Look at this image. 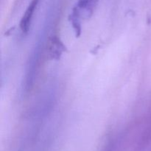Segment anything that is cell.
Listing matches in <instances>:
<instances>
[{
    "label": "cell",
    "mask_w": 151,
    "mask_h": 151,
    "mask_svg": "<svg viewBox=\"0 0 151 151\" xmlns=\"http://www.w3.org/2000/svg\"><path fill=\"white\" fill-rule=\"evenodd\" d=\"M39 1L40 0H32L27 8L20 23V27L23 32H25V33L27 32L29 25H30L31 20L32 19V16H33L34 12H35Z\"/></svg>",
    "instance_id": "1"
},
{
    "label": "cell",
    "mask_w": 151,
    "mask_h": 151,
    "mask_svg": "<svg viewBox=\"0 0 151 151\" xmlns=\"http://www.w3.org/2000/svg\"><path fill=\"white\" fill-rule=\"evenodd\" d=\"M64 47L62 43L56 37H53L49 41L47 52L52 58H58L63 52Z\"/></svg>",
    "instance_id": "2"
}]
</instances>
